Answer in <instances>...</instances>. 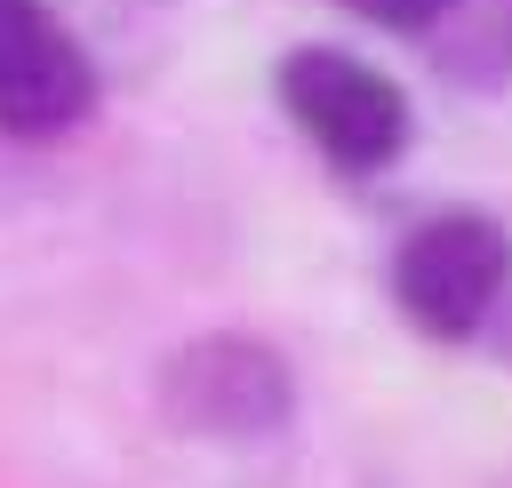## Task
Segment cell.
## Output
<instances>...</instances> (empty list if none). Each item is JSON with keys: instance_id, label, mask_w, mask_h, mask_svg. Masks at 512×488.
Segmentation results:
<instances>
[{"instance_id": "obj_4", "label": "cell", "mask_w": 512, "mask_h": 488, "mask_svg": "<svg viewBox=\"0 0 512 488\" xmlns=\"http://www.w3.org/2000/svg\"><path fill=\"white\" fill-rule=\"evenodd\" d=\"M96 112V64L48 0H0V136H64Z\"/></svg>"}, {"instance_id": "obj_5", "label": "cell", "mask_w": 512, "mask_h": 488, "mask_svg": "<svg viewBox=\"0 0 512 488\" xmlns=\"http://www.w3.org/2000/svg\"><path fill=\"white\" fill-rule=\"evenodd\" d=\"M336 8L360 16V24H376V32H416V40H432L456 16V0H336Z\"/></svg>"}, {"instance_id": "obj_3", "label": "cell", "mask_w": 512, "mask_h": 488, "mask_svg": "<svg viewBox=\"0 0 512 488\" xmlns=\"http://www.w3.org/2000/svg\"><path fill=\"white\" fill-rule=\"evenodd\" d=\"M152 392H160V416L192 440H272L296 416V368L280 360V344L240 328L176 344Z\"/></svg>"}, {"instance_id": "obj_2", "label": "cell", "mask_w": 512, "mask_h": 488, "mask_svg": "<svg viewBox=\"0 0 512 488\" xmlns=\"http://www.w3.org/2000/svg\"><path fill=\"white\" fill-rule=\"evenodd\" d=\"M512 288V232L480 208H440L392 248V304L416 336L464 344Z\"/></svg>"}, {"instance_id": "obj_1", "label": "cell", "mask_w": 512, "mask_h": 488, "mask_svg": "<svg viewBox=\"0 0 512 488\" xmlns=\"http://www.w3.org/2000/svg\"><path fill=\"white\" fill-rule=\"evenodd\" d=\"M272 88H280L288 120L320 144V160H336L344 176H376V168H392V160L408 152V136H416V112H408L400 80L376 72L368 56L336 48V40H304V48H288L280 72H272Z\"/></svg>"}]
</instances>
